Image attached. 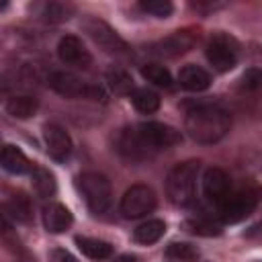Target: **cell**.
I'll return each mask as SVG.
<instances>
[{
	"label": "cell",
	"mask_w": 262,
	"mask_h": 262,
	"mask_svg": "<svg viewBox=\"0 0 262 262\" xmlns=\"http://www.w3.org/2000/svg\"><path fill=\"white\" fill-rule=\"evenodd\" d=\"M166 231V223L162 219H147L143 221L141 225L135 227L133 231V239L137 244H143V246H149V244H156Z\"/></svg>",
	"instance_id": "44dd1931"
},
{
	"label": "cell",
	"mask_w": 262,
	"mask_h": 262,
	"mask_svg": "<svg viewBox=\"0 0 262 262\" xmlns=\"http://www.w3.org/2000/svg\"><path fill=\"white\" fill-rule=\"evenodd\" d=\"M2 168L10 174H25V172H33V166L29 162V158L12 143H6L2 147V156H0Z\"/></svg>",
	"instance_id": "e0dca14e"
},
{
	"label": "cell",
	"mask_w": 262,
	"mask_h": 262,
	"mask_svg": "<svg viewBox=\"0 0 262 262\" xmlns=\"http://www.w3.org/2000/svg\"><path fill=\"white\" fill-rule=\"evenodd\" d=\"M51 262H76V258H74L68 250L55 248V250L51 252Z\"/></svg>",
	"instance_id": "4dcf8cb0"
},
{
	"label": "cell",
	"mask_w": 262,
	"mask_h": 262,
	"mask_svg": "<svg viewBox=\"0 0 262 262\" xmlns=\"http://www.w3.org/2000/svg\"><path fill=\"white\" fill-rule=\"evenodd\" d=\"M47 82L57 94L66 98H86V100H100V102L106 100V92L100 86L88 84L70 72H51Z\"/></svg>",
	"instance_id": "277c9868"
},
{
	"label": "cell",
	"mask_w": 262,
	"mask_h": 262,
	"mask_svg": "<svg viewBox=\"0 0 262 262\" xmlns=\"http://www.w3.org/2000/svg\"><path fill=\"white\" fill-rule=\"evenodd\" d=\"M139 72L147 82H151V84H156L160 88H170L172 86V76L162 63H154V61L151 63H143Z\"/></svg>",
	"instance_id": "d4e9b609"
},
{
	"label": "cell",
	"mask_w": 262,
	"mask_h": 262,
	"mask_svg": "<svg viewBox=\"0 0 262 262\" xmlns=\"http://www.w3.org/2000/svg\"><path fill=\"white\" fill-rule=\"evenodd\" d=\"M74 217L70 213V209L61 203H49L43 209V225L49 233H61L72 225Z\"/></svg>",
	"instance_id": "9a60e30c"
},
{
	"label": "cell",
	"mask_w": 262,
	"mask_h": 262,
	"mask_svg": "<svg viewBox=\"0 0 262 262\" xmlns=\"http://www.w3.org/2000/svg\"><path fill=\"white\" fill-rule=\"evenodd\" d=\"M113 262H139V258H137V256H131V254H121V256H117Z\"/></svg>",
	"instance_id": "836d02e7"
},
{
	"label": "cell",
	"mask_w": 262,
	"mask_h": 262,
	"mask_svg": "<svg viewBox=\"0 0 262 262\" xmlns=\"http://www.w3.org/2000/svg\"><path fill=\"white\" fill-rule=\"evenodd\" d=\"M199 39V33L190 31V29H184V31H176L172 33L170 37L158 41L151 45V53L156 55H162V57H176V55H182L186 53Z\"/></svg>",
	"instance_id": "8fae6325"
},
{
	"label": "cell",
	"mask_w": 262,
	"mask_h": 262,
	"mask_svg": "<svg viewBox=\"0 0 262 262\" xmlns=\"http://www.w3.org/2000/svg\"><path fill=\"white\" fill-rule=\"evenodd\" d=\"M106 82H108V86H111L117 94H131V92L135 90L131 76H129L125 70H121V68L108 70V72H106Z\"/></svg>",
	"instance_id": "484cf974"
},
{
	"label": "cell",
	"mask_w": 262,
	"mask_h": 262,
	"mask_svg": "<svg viewBox=\"0 0 262 262\" xmlns=\"http://www.w3.org/2000/svg\"><path fill=\"white\" fill-rule=\"evenodd\" d=\"M76 246L90 260H106V258L113 256V246L108 242H104V239H96V237H88V235H78L76 237Z\"/></svg>",
	"instance_id": "d6986e66"
},
{
	"label": "cell",
	"mask_w": 262,
	"mask_h": 262,
	"mask_svg": "<svg viewBox=\"0 0 262 262\" xmlns=\"http://www.w3.org/2000/svg\"><path fill=\"white\" fill-rule=\"evenodd\" d=\"M82 29L88 33V37L106 53L113 55H125L129 51V45L117 35V31H113L104 20L94 18V16H86L82 20Z\"/></svg>",
	"instance_id": "52a82bcc"
},
{
	"label": "cell",
	"mask_w": 262,
	"mask_h": 262,
	"mask_svg": "<svg viewBox=\"0 0 262 262\" xmlns=\"http://www.w3.org/2000/svg\"><path fill=\"white\" fill-rule=\"evenodd\" d=\"M190 6H192L194 10H215V8H221L223 4H215V2H213V4H211V2H209V4H203V2H192Z\"/></svg>",
	"instance_id": "1f68e13d"
},
{
	"label": "cell",
	"mask_w": 262,
	"mask_h": 262,
	"mask_svg": "<svg viewBox=\"0 0 262 262\" xmlns=\"http://www.w3.org/2000/svg\"><path fill=\"white\" fill-rule=\"evenodd\" d=\"M207 59L217 72H229L235 68L237 57H239V43L229 35V33H213L209 43H207Z\"/></svg>",
	"instance_id": "5b68a950"
},
{
	"label": "cell",
	"mask_w": 262,
	"mask_h": 262,
	"mask_svg": "<svg viewBox=\"0 0 262 262\" xmlns=\"http://www.w3.org/2000/svg\"><path fill=\"white\" fill-rule=\"evenodd\" d=\"M203 192L209 203L219 207L225 201V196L231 192V182H229L227 172L221 168H209L203 174Z\"/></svg>",
	"instance_id": "4fadbf2b"
},
{
	"label": "cell",
	"mask_w": 262,
	"mask_h": 262,
	"mask_svg": "<svg viewBox=\"0 0 262 262\" xmlns=\"http://www.w3.org/2000/svg\"><path fill=\"white\" fill-rule=\"evenodd\" d=\"M166 254L170 258H174V260H180V262H196L199 256H201L199 248L192 246V244H186V242H174V244H170L168 250H166Z\"/></svg>",
	"instance_id": "4316f807"
},
{
	"label": "cell",
	"mask_w": 262,
	"mask_h": 262,
	"mask_svg": "<svg viewBox=\"0 0 262 262\" xmlns=\"http://www.w3.org/2000/svg\"><path fill=\"white\" fill-rule=\"evenodd\" d=\"M4 108L14 119H29V117H33L37 113L39 102H37V98L29 96V94H14V96H10L6 100Z\"/></svg>",
	"instance_id": "ffe728a7"
},
{
	"label": "cell",
	"mask_w": 262,
	"mask_h": 262,
	"mask_svg": "<svg viewBox=\"0 0 262 262\" xmlns=\"http://www.w3.org/2000/svg\"><path fill=\"white\" fill-rule=\"evenodd\" d=\"M156 209V192L145 184H133L121 199V213L127 219L145 217Z\"/></svg>",
	"instance_id": "ba28073f"
},
{
	"label": "cell",
	"mask_w": 262,
	"mask_h": 262,
	"mask_svg": "<svg viewBox=\"0 0 262 262\" xmlns=\"http://www.w3.org/2000/svg\"><path fill=\"white\" fill-rule=\"evenodd\" d=\"M4 213L8 217H12L18 223H29L33 217V205L31 199L25 192H14L8 196V201L4 203Z\"/></svg>",
	"instance_id": "ac0fdd59"
},
{
	"label": "cell",
	"mask_w": 262,
	"mask_h": 262,
	"mask_svg": "<svg viewBox=\"0 0 262 262\" xmlns=\"http://www.w3.org/2000/svg\"><path fill=\"white\" fill-rule=\"evenodd\" d=\"M248 235H250V237H262V221H260V223H256L254 227H250Z\"/></svg>",
	"instance_id": "d6a6232c"
},
{
	"label": "cell",
	"mask_w": 262,
	"mask_h": 262,
	"mask_svg": "<svg viewBox=\"0 0 262 262\" xmlns=\"http://www.w3.org/2000/svg\"><path fill=\"white\" fill-rule=\"evenodd\" d=\"M129 98H131L133 106L143 115H151L160 108V96H158V92H154L149 88H135L129 94Z\"/></svg>",
	"instance_id": "cb8c5ba5"
},
{
	"label": "cell",
	"mask_w": 262,
	"mask_h": 262,
	"mask_svg": "<svg viewBox=\"0 0 262 262\" xmlns=\"http://www.w3.org/2000/svg\"><path fill=\"white\" fill-rule=\"evenodd\" d=\"M141 137L158 151V149H166V147H172L176 143L182 141V133L172 127V125H166V123H160V121H145L141 125H137Z\"/></svg>",
	"instance_id": "30bf717a"
},
{
	"label": "cell",
	"mask_w": 262,
	"mask_h": 262,
	"mask_svg": "<svg viewBox=\"0 0 262 262\" xmlns=\"http://www.w3.org/2000/svg\"><path fill=\"white\" fill-rule=\"evenodd\" d=\"M76 186L82 192L88 209L92 213H104L111 207L113 201V190H111V182L106 180L104 174L98 172H84L76 178Z\"/></svg>",
	"instance_id": "3957f363"
},
{
	"label": "cell",
	"mask_w": 262,
	"mask_h": 262,
	"mask_svg": "<svg viewBox=\"0 0 262 262\" xmlns=\"http://www.w3.org/2000/svg\"><path fill=\"white\" fill-rule=\"evenodd\" d=\"M139 8H141L143 12H147V14L158 16V18H166V16H170L172 10H174L172 2H168V0H141V2H139Z\"/></svg>",
	"instance_id": "f1b7e54d"
},
{
	"label": "cell",
	"mask_w": 262,
	"mask_h": 262,
	"mask_svg": "<svg viewBox=\"0 0 262 262\" xmlns=\"http://www.w3.org/2000/svg\"><path fill=\"white\" fill-rule=\"evenodd\" d=\"M186 227L190 233H196V235H219L221 233V225L207 217H192L186 221Z\"/></svg>",
	"instance_id": "83f0119b"
},
{
	"label": "cell",
	"mask_w": 262,
	"mask_h": 262,
	"mask_svg": "<svg viewBox=\"0 0 262 262\" xmlns=\"http://www.w3.org/2000/svg\"><path fill=\"white\" fill-rule=\"evenodd\" d=\"M31 184H33V190L41 196V199H49L55 194L57 190V184H55V176L47 170V168H33L31 172Z\"/></svg>",
	"instance_id": "7402d4cb"
},
{
	"label": "cell",
	"mask_w": 262,
	"mask_h": 262,
	"mask_svg": "<svg viewBox=\"0 0 262 262\" xmlns=\"http://www.w3.org/2000/svg\"><path fill=\"white\" fill-rule=\"evenodd\" d=\"M57 55L66 66H74V68H88L92 61L90 51L84 47V43L76 35H63L59 39Z\"/></svg>",
	"instance_id": "7c38bea8"
},
{
	"label": "cell",
	"mask_w": 262,
	"mask_h": 262,
	"mask_svg": "<svg viewBox=\"0 0 262 262\" xmlns=\"http://www.w3.org/2000/svg\"><path fill=\"white\" fill-rule=\"evenodd\" d=\"M258 201H260V192L256 188H239V190H231L225 196V201L217 207V211L225 223H237L254 213Z\"/></svg>",
	"instance_id": "8992f818"
},
{
	"label": "cell",
	"mask_w": 262,
	"mask_h": 262,
	"mask_svg": "<svg viewBox=\"0 0 262 262\" xmlns=\"http://www.w3.org/2000/svg\"><path fill=\"white\" fill-rule=\"evenodd\" d=\"M239 86L246 92H260L262 90V70H256V68L246 70L239 80Z\"/></svg>",
	"instance_id": "f546056e"
},
{
	"label": "cell",
	"mask_w": 262,
	"mask_h": 262,
	"mask_svg": "<svg viewBox=\"0 0 262 262\" xmlns=\"http://www.w3.org/2000/svg\"><path fill=\"white\" fill-rule=\"evenodd\" d=\"M201 170V162L199 160H186L176 164L166 178V194L170 199V203L178 205V207H186L192 203L194 199V190H196V176Z\"/></svg>",
	"instance_id": "7a4b0ae2"
},
{
	"label": "cell",
	"mask_w": 262,
	"mask_h": 262,
	"mask_svg": "<svg viewBox=\"0 0 262 262\" xmlns=\"http://www.w3.org/2000/svg\"><path fill=\"white\" fill-rule=\"evenodd\" d=\"M178 82L184 90H190V92H203L211 86V76L207 70H203L201 66H194V63H188L184 68H180L178 72Z\"/></svg>",
	"instance_id": "2e32d148"
},
{
	"label": "cell",
	"mask_w": 262,
	"mask_h": 262,
	"mask_svg": "<svg viewBox=\"0 0 262 262\" xmlns=\"http://www.w3.org/2000/svg\"><path fill=\"white\" fill-rule=\"evenodd\" d=\"M43 139H45V147L47 154L55 160V162H63L70 154H72V139L68 135V131L55 123L45 125L43 129Z\"/></svg>",
	"instance_id": "5bb4252c"
},
{
	"label": "cell",
	"mask_w": 262,
	"mask_h": 262,
	"mask_svg": "<svg viewBox=\"0 0 262 262\" xmlns=\"http://www.w3.org/2000/svg\"><path fill=\"white\" fill-rule=\"evenodd\" d=\"M74 4L68 2H45L39 4V16L47 23H63L68 18H72L74 14Z\"/></svg>",
	"instance_id": "603a6c76"
},
{
	"label": "cell",
	"mask_w": 262,
	"mask_h": 262,
	"mask_svg": "<svg viewBox=\"0 0 262 262\" xmlns=\"http://www.w3.org/2000/svg\"><path fill=\"white\" fill-rule=\"evenodd\" d=\"M231 127V115L211 102L192 104L184 117V129L196 143H217L227 135Z\"/></svg>",
	"instance_id": "6da1fadb"
},
{
	"label": "cell",
	"mask_w": 262,
	"mask_h": 262,
	"mask_svg": "<svg viewBox=\"0 0 262 262\" xmlns=\"http://www.w3.org/2000/svg\"><path fill=\"white\" fill-rule=\"evenodd\" d=\"M115 147L125 160H131V162H141V160H147L156 154V149L141 137L137 127L121 129L117 139H115Z\"/></svg>",
	"instance_id": "9c48e42d"
}]
</instances>
